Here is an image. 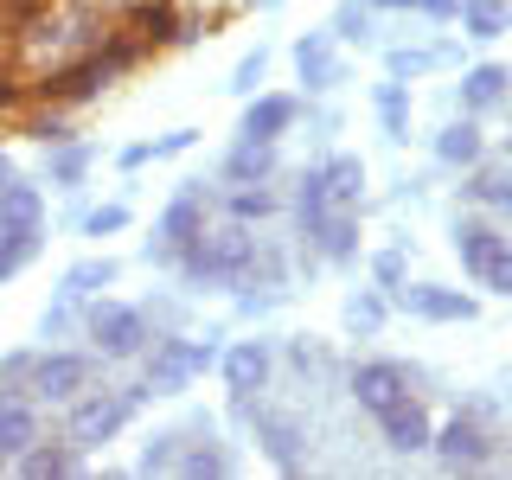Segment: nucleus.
<instances>
[{"label":"nucleus","mask_w":512,"mask_h":480,"mask_svg":"<svg viewBox=\"0 0 512 480\" xmlns=\"http://www.w3.org/2000/svg\"><path fill=\"white\" fill-rule=\"evenodd\" d=\"M141 397H148V384H122V391H77V397H71V416H64V429H71L77 448L109 442V436L128 423V410H135Z\"/></svg>","instance_id":"1"},{"label":"nucleus","mask_w":512,"mask_h":480,"mask_svg":"<svg viewBox=\"0 0 512 480\" xmlns=\"http://www.w3.org/2000/svg\"><path fill=\"white\" fill-rule=\"evenodd\" d=\"M90 372H96V365L84 359V352H45V359L32 365L26 397H32V404H71L77 391H90Z\"/></svg>","instance_id":"2"},{"label":"nucleus","mask_w":512,"mask_h":480,"mask_svg":"<svg viewBox=\"0 0 512 480\" xmlns=\"http://www.w3.org/2000/svg\"><path fill=\"white\" fill-rule=\"evenodd\" d=\"M429 448L442 455V468H500V461H506L500 436H487V429H480L474 416H455V423H448Z\"/></svg>","instance_id":"3"},{"label":"nucleus","mask_w":512,"mask_h":480,"mask_svg":"<svg viewBox=\"0 0 512 480\" xmlns=\"http://www.w3.org/2000/svg\"><path fill=\"white\" fill-rule=\"evenodd\" d=\"M90 340L109 359H135V352H148V314L122 308V301H103V308H90Z\"/></svg>","instance_id":"4"},{"label":"nucleus","mask_w":512,"mask_h":480,"mask_svg":"<svg viewBox=\"0 0 512 480\" xmlns=\"http://www.w3.org/2000/svg\"><path fill=\"white\" fill-rule=\"evenodd\" d=\"M218 365V346H192V340H154V359H148V391H180L192 372Z\"/></svg>","instance_id":"5"},{"label":"nucleus","mask_w":512,"mask_h":480,"mask_svg":"<svg viewBox=\"0 0 512 480\" xmlns=\"http://www.w3.org/2000/svg\"><path fill=\"white\" fill-rule=\"evenodd\" d=\"M352 397H359L372 416H384L391 404L410 397V372L404 365H359V372H352Z\"/></svg>","instance_id":"6"},{"label":"nucleus","mask_w":512,"mask_h":480,"mask_svg":"<svg viewBox=\"0 0 512 480\" xmlns=\"http://www.w3.org/2000/svg\"><path fill=\"white\" fill-rule=\"evenodd\" d=\"M199 237H205V199L186 192V199H173L167 218H160V256H180L186 244H199Z\"/></svg>","instance_id":"7"},{"label":"nucleus","mask_w":512,"mask_h":480,"mask_svg":"<svg viewBox=\"0 0 512 480\" xmlns=\"http://www.w3.org/2000/svg\"><path fill=\"white\" fill-rule=\"evenodd\" d=\"M39 442V404L26 391H0V448L20 455V448Z\"/></svg>","instance_id":"8"},{"label":"nucleus","mask_w":512,"mask_h":480,"mask_svg":"<svg viewBox=\"0 0 512 480\" xmlns=\"http://www.w3.org/2000/svg\"><path fill=\"white\" fill-rule=\"evenodd\" d=\"M378 429H384V442H391L397 455H410V448H429V442H436V436H429V416H423V404H410V397L384 410V416H378Z\"/></svg>","instance_id":"9"},{"label":"nucleus","mask_w":512,"mask_h":480,"mask_svg":"<svg viewBox=\"0 0 512 480\" xmlns=\"http://www.w3.org/2000/svg\"><path fill=\"white\" fill-rule=\"evenodd\" d=\"M13 468L32 474V480H45V474H77L84 461H77V442H32L13 455Z\"/></svg>","instance_id":"10"},{"label":"nucleus","mask_w":512,"mask_h":480,"mask_svg":"<svg viewBox=\"0 0 512 480\" xmlns=\"http://www.w3.org/2000/svg\"><path fill=\"white\" fill-rule=\"evenodd\" d=\"M308 237H314V250H320V256H333V263H346V256L359 250V224H352L346 205H340V212H327L320 224H308Z\"/></svg>","instance_id":"11"},{"label":"nucleus","mask_w":512,"mask_h":480,"mask_svg":"<svg viewBox=\"0 0 512 480\" xmlns=\"http://www.w3.org/2000/svg\"><path fill=\"white\" fill-rule=\"evenodd\" d=\"M224 378H231V391H237V397H250L256 384L269 378V352L256 346V340H244V346H231V352H224Z\"/></svg>","instance_id":"12"},{"label":"nucleus","mask_w":512,"mask_h":480,"mask_svg":"<svg viewBox=\"0 0 512 480\" xmlns=\"http://www.w3.org/2000/svg\"><path fill=\"white\" fill-rule=\"evenodd\" d=\"M404 308H416L423 320H468L474 301L455 295V288H404Z\"/></svg>","instance_id":"13"},{"label":"nucleus","mask_w":512,"mask_h":480,"mask_svg":"<svg viewBox=\"0 0 512 480\" xmlns=\"http://www.w3.org/2000/svg\"><path fill=\"white\" fill-rule=\"evenodd\" d=\"M224 173H231L237 186H263L269 173H276V148H269V141H250V135H244V148L224 160Z\"/></svg>","instance_id":"14"},{"label":"nucleus","mask_w":512,"mask_h":480,"mask_svg":"<svg viewBox=\"0 0 512 480\" xmlns=\"http://www.w3.org/2000/svg\"><path fill=\"white\" fill-rule=\"evenodd\" d=\"M500 244H506V237L493 231V224H480V218H468V224L455 231V250H461V263H468L474 276H480V269L493 263V250H500Z\"/></svg>","instance_id":"15"},{"label":"nucleus","mask_w":512,"mask_h":480,"mask_svg":"<svg viewBox=\"0 0 512 480\" xmlns=\"http://www.w3.org/2000/svg\"><path fill=\"white\" fill-rule=\"evenodd\" d=\"M288 122H295V103H288V96H263V103H250L244 135H250V141H276Z\"/></svg>","instance_id":"16"},{"label":"nucleus","mask_w":512,"mask_h":480,"mask_svg":"<svg viewBox=\"0 0 512 480\" xmlns=\"http://www.w3.org/2000/svg\"><path fill=\"white\" fill-rule=\"evenodd\" d=\"M0 224L7 231H39V186H0Z\"/></svg>","instance_id":"17"},{"label":"nucleus","mask_w":512,"mask_h":480,"mask_svg":"<svg viewBox=\"0 0 512 480\" xmlns=\"http://www.w3.org/2000/svg\"><path fill=\"white\" fill-rule=\"evenodd\" d=\"M295 64H301V77H308L314 90L340 84V58L327 52V39H308V45H301V52H295Z\"/></svg>","instance_id":"18"},{"label":"nucleus","mask_w":512,"mask_h":480,"mask_svg":"<svg viewBox=\"0 0 512 480\" xmlns=\"http://www.w3.org/2000/svg\"><path fill=\"white\" fill-rule=\"evenodd\" d=\"M320 173H327V199L333 205H352V199H359V186H365V167H359V160H327V167H320Z\"/></svg>","instance_id":"19"},{"label":"nucleus","mask_w":512,"mask_h":480,"mask_svg":"<svg viewBox=\"0 0 512 480\" xmlns=\"http://www.w3.org/2000/svg\"><path fill=\"white\" fill-rule=\"evenodd\" d=\"M32 250H39V231H7V224H0V282L20 263H32Z\"/></svg>","instance_id":"20"},{"label":"nucleus","mask_w":512,"mask_h":480,"mask_svg":"<svg viewBox=\"0 0 512 480\" xmlns=\"http://www.w3.org/2000/svg\"><path fill=\"white\" fill-rule=\"evenodd\" d=\"M436 154H442V160H461V167H468V160H480V128H474V122H455V128H442Z\"/></svg>","instance_id":"21"},{"label":"nucleus","mask_w":512,"mask_h":480,"mask_svg":"<svg viewBox=\"0 0 512 480\" xmlns=\"http://www.w3.org/2000/svg\"><path fill=\"white\" fill-rule=\"evenodd\" d=\"M468 199H480V205H506V212H512V173H500V167H487V173H474V186H468Z\"/></svg>","instance_id":"22"},{"label":"nucleus","mask_w":512,"mask_h":480,"mask_svg":"<svg viewBox=\"0 0 512 480\" xmlns=\"http://www.w3.org/2000/svg\"><path fill=\"white\" fill-rule=\"evenodd\" d=\"M173 468L180 474H231V455H224V448H180Z\"/></svg>","instance_id":"23"},{"label":"nucleus","mask_w":512,"mask_h":480,"mask_svg":"<svg viewBox=\"0 0 512 480\" xmlns=\"http://www.w3.org/2000/svg\"><path fill=\"white\" fill-rule=\"evenodd\" d=\"M269 212H276V192H263V186H237L231 192V218H269Z\"/></svg>","instance_id":"24"},{"label":"nucleus","mask_w":512,"mask_h":480,"mask_svg":"<svg viewBox=\"0 0 512 480\" xmlns=\"http://www.w3.org/2000/svg\"><path fill=\"white\" fill-rule=\"evenodd\" d=\"M103 282H116V263H77L71 276H64V295H90V288H103Z\"/></svg>","instance_id":"25"},{"label":"nucleus","mask_w":512,"mask_h":480,"mask_svg":"<svg viewBox=\"0 0 512 480\" xmlns=\"http://www.w3.org/2000/svg\"><path fill=\"white\" fill-rule=\"evenodd\" d=\"M500 90H506V71L480 64V71L468 77V109H487V103H500Z\"/></svg>","instance_id":"26"},{"label":"nucleus","mask_w":512,"mask_h":480,"mask_svg":"<svg viewBox=\"0 0 512 480\" xmlns=\"http://www.w3.org/2000/svg\"><path fill=\"white\" fill-rule=\"evenodd\" d=\"M180 442H186V429H167V436H154V442H148V455H141V468H148V474L173 468V461H180Z\"/></svg>","instance_id":"27"},{"label":"nucleus","mask_w":512,"mask_h":480,"mask_svg":"<svg viewBox=\"0 0 512 480\" xmlns=\"http://www.w3.org/2000/svg\"><path fill=\"white\" fill-rule=\"evenodd\" d=\"M84 167H90L84 148H58V154H52V180H58V186H77V180H84Z\"/></svg>","instance_id":"28"},{"label":"nucleus","mask_w":512,"mask_h":480,"mask_svg":"<svg viewBox=\"0 0 512 480\" xmlns=\"http://www.w3.org/2000/svg\"><path fill=\"white\" fill-rule=\"evenodd\" d=\"M32 365H39V352H13V359L0 365V391H26V384H32Z\"/></svg>","instance_id":"29"},{"label":"nucleus","mask_w":512,"mask_h":480,"mask_svg":"<svg viewBox=\"0 0 512 480\" xmlns=\"http://www.w3.org/2000/svg\"><path fill=\"white\" fill-rule=\"evenodd\" d=\"M346 320H352L359 333H372L378 320H384V301H372V295H352V301H346Z\"/></svg>","instance_id":"30"},{"label":"nucleus","mask_w":512,"mask_h":480,"mask_svg":"<svg viewBox=\"0 0 512 480\" xmlns=\"http://www.w3.org/2000/svg\"><path fill=\"white\" fill-rule=\"evenodd\" d=\"M480 282H487V288H500V295H512V250H506V244L493 250V263L480 269Z\"/></svg>","instance_id":"31"},{"label":"nucleus","mask_w":512,"mask_h":480,"mask_svg":"<svg viewBox=\"0 0 512 480\" xmlns=\"http://www.w3.org/2000/svg\"><path fill=\"white\" fill-rule=\"evenodd\" d=\"M468 26L487 39V32H500V0H468Z\"/></svg>","instance_id":"32"},{"label":"nucleus","mask_w":512,"mask_h":480,"mask_svg":"<svg viewBox=\"0 0 512 480\" xmlns=\"http://www.w3.org/2000/svg\"><path fill=\"white\" fill-rule=\"evenodd\" d=\"M378 116H384V128H391V135L404 128V90H397V84L378 90Z\"/></svg>","instance_id":"33"},{"label":"nucleus","mask_w":512,"mask_h":480,"mask_svg":"<svg viewBox=\"0 0 512 480\" xmlns=\"http://www.w3.org/2000/svg\"><path fill=\"white\" fill-rule=\"evenodd\" d=\"M122 224H128V212H122V205H109V212H96V218H90V231L103 237V231H122Z\"/></svg>","instance_id":"34"},{"label":"nucleus","mask_w":512,"mask_h":480,"mask_svg":"<svg viewBox=\"0 0 512 480\" xmlns=\"http://www.w3.org/2000/svg\"><path fill=\"white\" fill-rule=\"evenodd\" d=\"M378 282H391V288L404 282V256H378Z\"/></svg>","instance_id":"35"},{"label":"nucleus","mask_w":512,"mask_h":480,"mask_svg":"<svg viewBox=\"0 0 512 480\" xmlns=\"http://www.w3.org/2000/svg\"><path fill=\"white\" fill-rule=\"evenodd\" d=\"M71 327H77L71 308H52V314H45V333H71Z\"/></svg>","instance_id":"36"},{"label":"nucleus","mask_w":512,"mask_h":480,"mask_svg":"<svg viewBox=\"0 0 512 480\" xmlns=\"http://www.w3.org/2000/svg\"><path fill=\"white\" fill-rule=\"evenodd\" d=\"M7 468H13V455H7V448H0V474H7Z\"/></svg>","instance_id":"37"}]
</instances>
